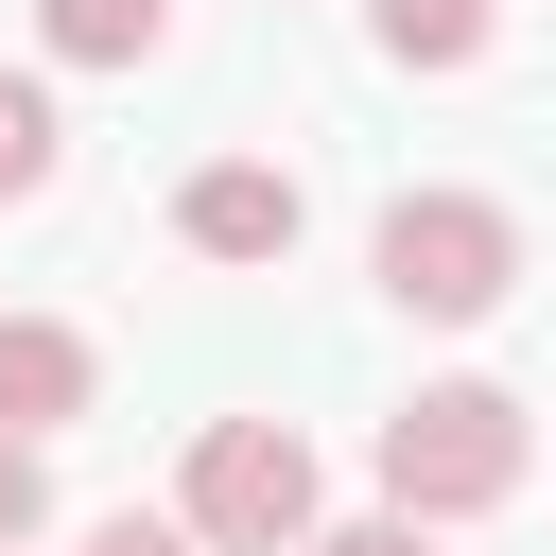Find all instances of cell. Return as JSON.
Segmentation results:
<instances>
[{
    "instance_id": "9",
    "label": "cell",
    "mask_w": 556,
    "mask_h": 556,
    "mask_svg": "<svg viewBox=\"0 0 556 556\" xmlns=\"http://www.w3.org/2000/svg\"><path fill=\"white\" fill-rule=\"evenodd\" d=\"M52 521V434H0V539Z\"/></svg>"
},
{
    "instance_id": "3",
    "label": "cell",
    "mask_w": 556,
    "mask_h": 556,
    "mask_svg": "<svg viewBox=\"0 0 556 556\" xmlns=\"http://www.w3.org/2000/svg\"><path fill=\"white\" fill-rule=\"evenodd\" d=\"M174 521H191V556H295V539L330 521V486H313V434H295V417H208V434H191V486H174Z\"/></svg>"
},
{
    "instance_id": "4",
    "label": "cell",
    "mask_w": 556,
    "mask_h": 556,
    "mask_svg": "<svg viewBox=\"0 0 556 556\" xmlns=\"http://www.w3.org/2000/svg\"><path fill=\"white\" fill-rule=\"evenodd\" d=\"M295 226H313V191H295L278 156H208V174L174 191V243H191V261H226V278L295 261Z\"/></svg>"
},
{
    "instance_id": "6",
    "label": "cell",
    "mask_w": 556,
    "mask_h": 556,
    "mask_svg": "<svg viewBox=\"0 0 556 556\" xmlns=\"http://www.w3.org/2000/svg\"><path fill=\"white\" fill-rule=\"evenodd\" d=\"M486 35H504V0H365L382 70H486Z\"/></svg>"
},
{
    "instance_id": "11",
    "label": "cell",
    "mask_w": 556,
    "mask_h": 556,
    "mask_svg": "<svg viewBox=\"0 0 556 556\" xmlns=\"http://www.w3.org/2000/svg\"><path fill=\"white\" fill-rule=\"evenodd\" d=\"M87 556H191V521H139V504H104V521H87Z\"/></svg>"
},
{
    "instance_id": "2",
    "label": "cell",
    "mask_w": 556,
    "mask_h": 556,
    "mask_svg": "<svg viewBox=\"0 0 556 556\" xmlns=\"http://www.w3.org/2000/svg\"><path fill=\"white\" fill-rule=\"evenodd\" d=\"M521 469H539V417L504 382H417L382 417V504L400 521H486V504H521Z\"/></svg>"
},
{
    "instance_id": "12",
    "label": "cell",
    "mask_w": 556,
    "mask_h": 556,
    "mask_svg": "<svg viewBox=\"0 0 556 556\" xmlns=\"http://www.w3.org/2000/svg\"><path fill=\"white\" fill-rule=\"evenodd\" d=\"M0 556H35V539H0Z\"/></svg>"
},
{
    "instance_id": "8",
    "label": "cell",
    "mask_w": 556,
    "mask_h": 556,
    "mask_svg": "<svg viewBox=\"0 0 556 556\" xmlns=\"http://www.w3.org/2000/svg\"><path fill=\"white\" fill-rule=\"evenodd\" d=\"M70 174V122H52V70H0V208H35Z\"/></svg>"
},
{
    "instance_id": "10",
    "label": "cell",
    "mask_w": 556,
    "mask_h": 556,
    "mask_svg": "<svg viewBox=\"0 0 556 556\" xmlns=\"http://www.w3.org/2000/svg\"><path fill=\"white\" fill-rule=\"evenodd\" d=\"M295 556H434V521H400V504H382V521H313Z\"/></svg>"
},
{
    "instance_id": "1",
    "label": "cell",
    "mask_w": 556,
    "mask_h": 556,
    "mask_svg": "<svg viewBox=\"0 0 556 556\" xmlns=\"http://www.w3.org/2000/svg\"><path fill=\"white\" fill-rule=\"evenodd\" d=\"M365 278H382V313H417V330H486V313L521 295V208H504V191H400V208L365 226Z\"/></svg>"
},
{
    "instance_id": "5",
    "label": "cell",
    "mask_w": 556,
    "mask_h": 556,
    "mask_svg": "<svg viewBox=\"0 0 556 556\" xmlns=\"http://www.w3.org/2000/svg\"><path fill=\"white\" fill-rule=\"evenodd\" d=\"M104 400V348L70 313H0V434H70Z\"/></svg>"
},
{
    "instance_id": "7",
    "label": "cell",
    "mask_w": 556,
    "mask_h": 556,
    "mask_svg": "<svg viewBox=\"0 0 556 556\" xmlns=\"http://www.w3.org/2000/svg\"><path fill=\"white\" fill-rule=\"evenodd\" d=\"M52 70H156L174 52V0H35Z\"/></svg>"
}]
</instances>
